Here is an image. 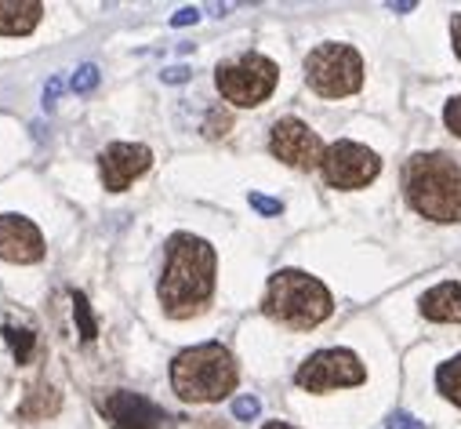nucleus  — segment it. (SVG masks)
<instances>
[{
  "instance_id": "obj_1",
  "label": "nucleus",
  "mask_w": 461,
  "mask_h": 429,
  "mask_svg": "<svg viewBox=\"0 0 461 429\" xmlns=\"http://www.w3.org/2000/svg\"><path fill=\"white\" fill-rule=\"evenodd\" d=\"M214 248L203 237L175 233L167 241V262L160 277V306L167 316H196L214 295Z\"/></svg>"
},
{
  "instance_id": "obj_2",
  "label": "nucleus",
  "mask_w": 461,
  "mask_h": 429,
  "mask_svg": "<svg viewBox=\"0 0 461 429\" xmlns=\"http://www.w3.org/2000/svg\"><path fill=\"white\" fill-rule=\"evenodd\" d=\"M407 204L432 223H461V168L447 153H414L403 171Z\"/></svg>"
},
{
  "instance_id": "obj_3",
  "label": "nucleus",
  "mask_w": 461,
  "mask_h": 429,
  "mask_svg": "<svg viewBox=\"0 0 461 429\" xmlns=\"http://www.w3.org/2000/svg\"><path fill=\"white\" fill-rule=\"evenodd\" d=\"M237 361L221 342H200L171 361V389L189 404H214L237 389Z\"/></svg>"
},
{
  "instance_id": "obj_4",
  "label": "nucleus",
  "mask_w": 461,
  "mask_h": 429,
  "mask_svg": "<svg viewBox=\"0 0 461 429\" xmlns=\"http://www.w3.org/2000/svg\"><path fill=\"white\" fill-rule=\"evenodd\" d=\"M262 309H266V316L280 320L284 328L309 332L330 316L334 302H330V291L316 277H309L302 269H280L269 277Z\"/></svg>"
},
{
  "instance_id": "obj_5",
  "label": "nucleus",
  "mask_w": 461,
  "mask_h": 429,
  "mask_svg": "<svg viewBox=\"0 0 461 429\" xmlns=\"http://www.w3.org/2000/svg\"><path fill=\"white\" fill-rule=\"evenodd\" d=\"M276 80H280L276 62L258 55V51H248V55H240L233 62H221L214 69V84H218L221 98L233 102V105H244V110L262 105L276 91Z\"/></svg>"
},
{
  "instance_id": "obj_6",
  "label": "nucleus",
  "mask_w": 461,
  "mask_h": 429,
  "mask_svg": "<svg viewBox=\"0 0 461 429\" xmlns=\"http://www.w3.org/2000/svg\"><path fill=\"white\" fill-rule=\"evenodd\" d=\"M305 80L323 98H345L364 84V59L349 44H320L305 59Z\"/></svg>"
},
{
  "instance_id": "obj_7",
  "label": "nucleus",
  "mask_w": 461,
  "mask_h": 429,
  "mask_svg": "<svg viewBox=\"0 0 461 429\" xmlns=\"http://www.w3.org/2000/svg\"><path fill=\"white\" fill-rule=\"evenodd\" d=\"M364 379H367V371H364V364H360V357L353 350H320L294 375V382L305 393H327V389L360 386Z\"/></svg>"
},
{
  "instance_id": "obj_8",
  "label": "nucleus",
  "mask_w": 461,
  "mask_h": 429,
  "mask_svg": "<svg viewBox=\"0 0 461 429\" xmlns=\"http://www.w3.org/2000/svg\"><path fill=\"white\" fill-rule=\"evenodd\" d=\"M320 168H323L327 186H334V189H360V186H367V182L378 178L382 160H378L375 150H367V146H360V142L338 139L334 146H327Z\"/></svg>"
},
{
  "instance_id": "obj_9",
  "label": "nucleus",
  "mask_w": 461,
  "mask_h": 429,
  "mask_svg": "<svg viewBox=\"0 0 461 429\" xmlns=\"http://www.w3.org/2000/svg\"><path fill=\"white\" fill-rule=\"evenodd\" d=\"M95 407H98V415H102L113 429H167V425H171V415H167L160 404H153L149 397L131 393V389L98 393Z\"/></svg>"
},
{
  "instance_id": "obj_10",
  "label": "nucleus",
  "mask_w": 461,
  "mask_h": 429,
  "mask_svg": "<svg viewBox=\"0 0 461 429\" xmlns=\"http://www.w3.org/2000/svg\"><path fill=\"white\" fill-rule=\"evenodd\" d=\"M269 150H273L276 160H284V164H291L298 171L320 168L323 164V153H327L323 142H320V135L305 121H298V117H284V121L273 124Z\"/></svg>"
},
{
  "instance_id": "obj_11",
  "label": "nucleus",
  "mask_w": 461,
  "mask_h": 429,
  "mask_svg": "<svg viewBox=\"0 0 461 429\" xmlns=\"http://www.w3.org/2000/svg\"><path fill=\"white\" fill-rule=\"evenodd\" d=\"M153 164V150L142 142H113L98 153V175L109 193H124Z\"/></svg>"
},
{
  "instance_id": "obj_12",
  "label": "nucleus",
  "mask_w": 461,
  "mask_h": 429,
  "mask_svg": "<svg viewBox=\"0 0 461 429\" xmlns=\"http://www.w3.org/2000/svg\"><path fill=\"white\" fill-rule=\"evenodd\" d=\"M0 259L30 266L44 259V237L41 230L23 219V214H0Z\"/></svg>"
},
{
  "instance_id": "obj_13",
  "label": "nucleus",
  "mask_w": 461,
  "mask_h": 429,
  "mask_svg": "<svg viewBox=\"0 0 461 429\" xmlns=\"http://www.w3.org/2000/svg\"><path fill=\"white\" fill-rule=\"evenodd\" d=\"M418 309H421L425 320H439V324H461V284L457 280H447V284L429 288L418 298Z\"/></svg>"
},
{
  "instance_id": "obj_14",
  "label": "nucleus",
  "mask_w": 461,
  "mask_h": 429,
  "mask_svg": "<svg viewBox=\"0 0 461 429\" xmlns=\"http://www.w3.org/2000/svg\"><path fill=\"white\" fill-rule=\"evenodd\" d=\"M41 0H0V37H26L41 26Z\"/></svg>"
},
{
  "instance_id": "obj_15",
  "label": "nucleus",
  "mask_w": 461,
  "mask_h": 429,
  "mask_svg": "<svg viewBox=\"0 0 461 429\" xmlns=\"http://www.w3.org/2000/svg\"><path fill=\"white\" fill-rule=\"evenodd\" d=\"M59 407H62V397L55 393V386H51L48 379H41V382H33V386H30L26 400L15 407V418H23V422H33V418H48V415H59Z\"/></svg>"
},
{
  "instance_id": "obj_16",
  "label": "nucleus",
  "mask_w": 461,
  "mask_h": 429,
  "mask_svg": "<svg viewBox=\"0 0 461 429\" xmlns=\"http://www.w3.org/2000/svg\"><path fill=\"white\" fill-rule=\"evenodd\" d=\"M436 386H439V393H443L450 404L461 407V353L450 357L447 364H439V371H436Z\"/></svg>"
},
{
  "instance_id": "obj_17",
  "label": "nucleus",
  "mask_w": 461,
  "mask_h": 429,
  "mask_svg": "<svg viewBox=\"0 0 461 429\" xmlns=\"http://www.w3.org/2000/svg\"><path fill=\"white\" fill-rule=\"evenodd\" d=\"M69 298H73V316H77V324H80V339H84V342H95V339H98V324H95V316H91L87 295L73 288Z\"/></svg>"
},
{
  "instance_id": "obj_18",
  "label": "nucleus",
  "mask_w": 461,
  "mask_h": 429,
  "mask_svg": "<svg viewBox=\"0 0 461 429\" xmlns=\"http://www.w3.org/2000/svg\"><path fill=\"white\" fill-rule=\"evenodd\" d=\"M5 339H8V346H12V353H15V361L19 364H26L30 361V353H33V332L30 328H15V324H5Z\"/></svg>"
},
{
  "instance_id": "obj_19",
  "label": "nucleus",
  "mask_w": 461,
  "mask_h": 429,
  "mask_svg": "<svg viewBox=\"0 0 461 429\" xmlns=\"http://www.w3.org/2000/svg\"><path fill=\"white\" fill-rule=\"evenodd\" d=\"M229 124H233V117H229V110H221V105H214V110L207 114V121H203V135H207V139H221V135L229 132Z\"/></svg>"
},
{
  "instance_id": "obj_20",
  "label": "nucleus",
  "mask_w": 461,
  "mask_h": 429,
  "mask_svg": "<svg viewBox=\"0 0 461 429\" xmlns=\"http://www.w3.org/2000/svg\"><path fill=\"white\" fill-rule=\"evenodd\" d=\"M95 84H98V66H91V62H84V66L73 73V80H69L73 91H91Z\"/></svg>"
},
{
  "instance_id": "obj_21",
  "label": "nucleus",
  "mask_w": 461,
  "mask_h": 429,
  "mask_svg": "<svg viewBox=\"0 0 461 429\" xmlns=\"http://www.w3.org/2000/svg\"><path fill=\"white\" fill-rule=\"evenodd\" d=\"M258 411H262L258 397H237V400H233V415H237L240 422H251V418H258Z\"/></svg>"
},
{
  "instance_id": "obj_22",
  "label": "nucleus",
  "mask_w": 461,
  "mask_h": 429,
  "mask_svg": "<svg viewBox=\"0 0 461 429\" xmlns=\"http://www.w3.org/2000/svg\"><path fill=\"white\" fill-rule=\"evenodd\" d=\"M443 124L461 139V95H454V98L447 102V110H443Z\"/></svg>"
},
{
  "instance_id": "obj_23",
  "label": "nucleus",
  "mask_w": 461,
  "mask_h": 429,
  "mask_svg": "<svg viewBox=\"0 0 461 429\" xmlns=\"http://www.w3.org/2000/svg\"><path fill=\"white\" fill-rule=\"evenodd\" d=\"M385 429H425V422L414 418V415H407V411H393L385 418Z\"/></svg>"
},
{
  "instance_id": "obj_24",
  "label": "nucleus",
  "mask_w": 461,
  "mask_h": 429,
  "mask_svg": "<svg viewBox=\"0 0 461 429\" xmlns=\"http://www.w3.org/2000/svg\"><path fill=\"white\" fill-rule=\"evenodd\" d=\"M251 207H255V211H262V214H280V211H284V204H280V200L262 196V193H251Z\"/></svg>"
},
{
  "instance_id": "obj_25",
  "label": "nucleus",
  "mask_w": 461,
  "mask_h": 429,
  "mask_svg": "<svg viewBox=\"0 0 461 429\" xmlns=\"http://www.w3.org/2000/svg\"><path fill=\"white\" fill-rule=\"evenodd\" d=\"M160 77H164V84H185L193 77V69L189 66H167Z\"/></svg>"
},
{
  "instance_id": "obj_26",
  "label": "nucleus",
  "mask_w": 461,
  "mask_h": 429,
  "mask_svg": "<svg viewBox=\"0 0 461 429\" xmlns=\"http://www.w3.org/2000/svg\"><path fill=\"white\" fill-rule=\"evenodd\" d=\"M193 23H200V12L196 8H182V12L171 15V26H193Z\"/></svg>"
},
{
  "instance_id": "obj_27",
  "label": "nucleus",
  "mask_w": 461,
  "mask_h": 429,
  "mask_svg": "<svg viewBox=\"0 0 461 429\" xmlns=\"http://www.w3.org/2000/svg\"><path fill=\"white\" fill-rule=\"evenodd\" d=\"M450 41H454V51H457V59H461V15L450 19Z\"/></svg>"
},
{
  "instance_id": "obj_28",
  "label": "nucleus",
  "mask_w": 461,
  "mask_h": 429,
  "mask_svg": "<svg viewBox=\"0 0 461 429\" xmlns=\"http://www.w3.org/2000/svg\"><path fill=\"white\" fill-rule=\"evenodd\" d=\"M59 91H62V80H59V77H55V80H51V84H48V91H44V105H51V102H55V98H59Z\"/></svg>"
},
{
  "instance_id": "obj_29",
  "label": "nucleus",
  "mask_w": 461,
  "mask_h": 429,
  "mask_svg": "<svg viewBox=\"0 0 461 429\" xmlns=\"http://www.w3.org/2000/svg\"><path fill=\"white\" fill-rule=\"evenodd\" d=\"M262 429H294V425H287V422H266Z\"/></svg>"
}]
</instances>
